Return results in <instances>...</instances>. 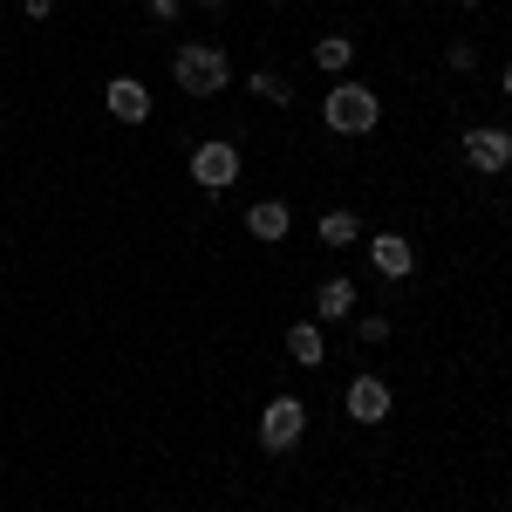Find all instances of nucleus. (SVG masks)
Segmentation results:
<instances>
[{
  "mask_svg": "<svg viewBox=\"0 0 512 512\" xmlns=\"http://www.w3.org/2000/svg\"><path fill=\"white\" fill-rule=\"evenodd\" d=\"M403 7H410V0H403Z\"/></svg>",
  "mask_w": 512,
  "mask_h": 512,
  "instance_id": "obj_22",
  "label": "nucleus"
},
{
  "mask_svg": "<svg viewBox=\"0 0 512 512\" xmlns=\"http://www.w3.org/2000/svg\"><path fill=\"white\" fill-rule=\"evenodd\" d=\"M465 7H485V0H465Z\"/></svg>",
  "mask_w": 512,
  "mask_h": 512,
  "instance_id": "obj_21",
  "label": "nucleus"
},
{
  "mask_svg": "<svg viewBox=\"0 0 512 512\" xmlns=\"http://www.w3.org/2000/svg\"><path fill=\"white\" fill-rule=\"evenodd\" d=\"M144 7H151L158 21H178V14H185V0H144Z\"/></svg>",
  "mask_w": 512,
  "mask_h": 512,
  "instance_id": "obj_17",
  "label": "nucleus"
},
{
  "mask_svg": "<svg viewBox=\"0 0 512 512\" xmlns=\"http://www.w3.org/2000/svg\"><path fill=\"white\" fill-rule=\"evenodd\" d=\"M21 14H28V21H48V14H55V0H21Z\"/></svg>",
  "mask_w": 512,
  "mask_h": 512,
  "instance_id": "obj_18",
  "label": "nucleus"
},
{
  "mask_svg": "<svg viewBox=\"0 0 512 512\" xmlns=\"http://www.w3.org/2000/svg\"><path fill=\"white\" fill-rule=\"evenodd\" d=\"M110 117L117 123H144L151 117V89H144L137 76H117L110 82Z\"/></svg>",
  "mask_w": 512,
  "mask_h": 512,
  "instance_id": "obj_8",
  "label": "nucleus"
},
{
  "mask_svg": "<svg viewBox=\"0 0 512 512\" xmlns=\"http://www.w3.org/2000/svg\"><path fill=\"white\" fill-rule=\"evenodd\" d=\"M451 69H458V76L478 69V48H472V41H451Z\"/></svg>",
  "mask_w": 512,
  "mask_h": 512,
  "instance_id": "obj_16",
  "label": "nucleus"
},
{
  "mask_svg": "<svg viewBox=\"0 0 512 512\" xmlns=\"http://www.w3.org/2000/svg\"><path fill=\"white\" fill-rule=\"evenodd\" d=\"M226 48H212V41H185L178 48V89L185 96H219L226 89Z\"/></svg>",
  "mask_w": 512,
  "mask_h": 512,
  "instance_id": "obj_2",
  "label": "nucleus"
},
{
  "mask_svg": "<svg viewBox=\"0 0 512 512\" xmlns=\"http://www.w3.org/2000/svg\"><path fill=\"white\" fill-rule=\"evenodd\" d=\"M355 335H362V342H390V315H362Z\"/></svg>",
  "mask_w": 512,
  "mask_h": 512,
  "instance_id": "obj_15",
  "label": "nucleus"
},
{
  "mask_svg": "<svg viewBox=\"0 0 512 512\" xmlns=\"http://www.w3.org/2000/svg\"><path fill=\"white\" fill-rule=\"evenodd\" d=\"M342 403H349V417H355V424H383L396 396H390V383H383V376H355Z\"/></svg>",
  "mask_w": 512,
  "mask_h": 512,
  "instance_id": "obj_6",
  "label": "nucleus"
},
{
  "mask_svg": "<svg viewBox=\"0 0 512 512\" xmlns=\"http://www.w3.org/2000/svg\"><path fill=\"white\" fill-rule=\"evenodd\" d=\"M274 7H280V0H274Z\"/></svg>",
  "mask_w": 512,
  "mask_h": 512,
  "instance_id": "obj_23",
  "label": "nucleus"
},
{
  "mask_svg": "<svg viewBox=\"0 0 512 512\" xmlns=\"http://www.w3.org/2000/svg\"><path fill=\"white\" fill-rule=\"evenodd\" d=\"M369 267H376L383 280H410L417 253H410V239H403V233H376V239H369Z\"/></svg>",
  "mask_w": 512,
  "mask_h": 512,
  "instance_id": "obj_7",
  "label": "nucleus"
},
{
  "mask_svg": "<svg viewBox=\"0 0 512 512\" xmlns=\"http://www.w3.org/2000/svg\"><path fill=\"white\" fill-rule=\"evenodd\" d=\"M192 178L205 185V192H226V185L239 178V151L226 144V137H212V144H198V151H192Z\"/></svg>",
  "mask_w": 512,
  "mask_h": 512,
  "instance_id": "obj_4",
  "label": "nucleus"
},
{
  "mask_svg": "<svg viewBox=\"0 0 512 512\" xmlns=\"http://www.w3.org/2000/svg\"><path fill=\"white\" fill-rule=\"evenodd\" d=\"M465 164L472 171H512V130H465Z\"/></svg>",
  "mask_w": 512,
  "mask_h": 512,
  "instance_id": "obj_5",
  "label": "nucleus"
},
{
  "mask_svg": "<svg viewBox=\"0 0 512 512\" xmlns=\"http://www.w3.org/2000/svg\"><path fill=\"white\" fill-rule=\"evenodd\" d=\"M287 226H294V212H287L280 198H260V205H246V233H253V239H287Z\"/></svg>",
  "mask_w": 512,
  "mask_h": 512,
  "instance_id": "obj_9",
  "label": "nucleus"
},
{
  "mask_svg": "<svg viewBox=\"0 0 512 512\" xmlns=\"http://www.w3.org/2000/svg\"><path fill=\"white\" fill-rule=\"evenodd\" d=\"M287 355H294L301 369H321V362H328V335H321L315 321H294V328H287Z\"/></svg>",
  "mask_w": 512,
  "mask_h": 512,
  "instance_id": "obj_10",
  "label": "nucleus"
},
{
  "mask_svg": "<svg viewBox=\"0 0 512 512\" xmlns=\"http://www.w3.org/2000/svg\"><path fill=\"white\" fill-rule=\"evenodd\" d=\"M355 239H362V219H355L349 205L321 212V246H355Z\"/></svg>",
  "mask_w": 512,
  "mask_h": 512,
  "instance_id": "obj_12",
  "label": "nucleus"
},
{
  "mask_svg": "<svg viewBox=\"0 0 512 512\" xmlns=\"http://www.w3.org/2000/svg\"><path fill=\"white\" fill-rule=\"evenodd\" d=\"M499 89H506V96H512V62H506V76H499Z\"/></svg>",
  "mask_w": 512,
  "mask_h": 512,
  "instance_id": "obj_19",
  "label": "nucleus"
},
{
  "mask_svg": "<svg viewBox=\"0 0 512 512\" xmlns=\"http://www.w3.org/2000/svg\"><path fill=\"white\" fill-rule=\"evenodd\" d=\"M315 315H328V321H342V315H355V280H321L315 287Z\"/></svg>",
  "mask_w": 512,
  "mask_h": 512,
  "instance_id": "obj_11",
  "label": "nucleus"
},
{
  "mask_svg": "<svg viewBox=\"0 0 512 512\" xmlns=\"http://www.w3.org/2000/svg\"><path fill=\"white\" fill-rule=\"evenodd\" d=\"M349 62H355V41L349 35H321L315 41V69H321V76H342Z\"/></svg>",
  "mask_w": 512,
  "mask_h": 512,
  "instance_id": "obj_13",
  "label": "nucleus"
},
{
  "mask_svg": "<svg viewBox=\"0 0 512 512\" xmlns=\"http://www.w3.org/2000/svg\"><path fill=\"white\" fill-rule=\"evenodd\" d=\"M253 96H260V103H274V110H280V103H287L294 89H287V82H280L274 69H260V76H253Z\"/></svg>",
  "mask_w": 512,
  "mask_h": 512,
  "instance_id": "obj_14",
  "label": "nucleus"
},
{
  "mask_svg": "<svg viewBox=\"0 0 512 512\" xmlns=\"http://www.w3.org/2000/svg\"><path fill=\"white\" fill-rule=\"evenodd\" d=\"M321 117H328V130H342V137H369L383 123V96L369 82H335L321 96Z\"/></svg>",
  "mask_w": 512,
  "mask_h": 512,
  "instance_id": "obj_1",
  "label": "nucleus"
},
{
  "mask_svg": "<svg viewBox=\"0 0 512 512\" xmlns=\"http://www.w3.org/2000/svg\"><path fill=\"white\" fill-rule=\"evenodd\" d=\"M198 7H226V0H198Z\"/></svg>",
  "mask_w": 512,
  "mask_h": 512,
  "instance_id": "obj_20",
  "label": "nucleus"
},
{
  "mask_svg": "<svg viewBox=\"0 0 512 512\" xmlns=\"http://www.w3.org/2000/svg\"><path fill=\"white\" fill-rule=\"evenodd\" d=\"M308 431V410H301V396H274L267 410H260V444L267 451H294Z\"/></svg>",
  "mask_w": 512,
  "mask_h": 512,
  "instance_id": "obj_3",
  "label": "nucleus"
}]
</instances>
